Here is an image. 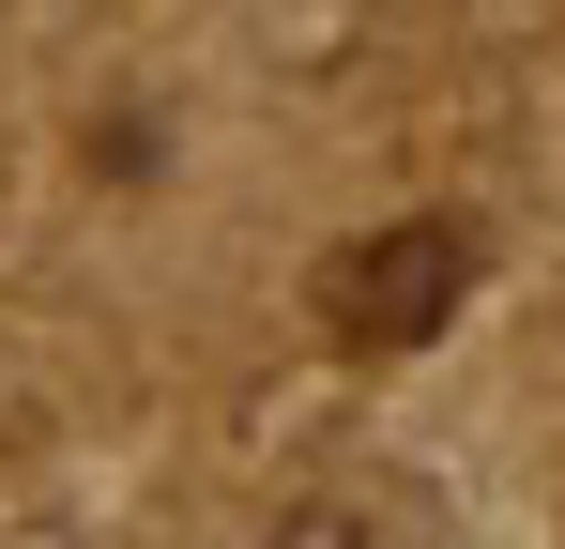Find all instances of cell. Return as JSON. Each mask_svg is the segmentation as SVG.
Returning <instances> with one entry per match:
<instances>
[{"instance_id":"cell-1","label":"cell","mask_w":565,"mask_h":549,"mask_svg":"<svg viewBox=\"0 0 565 549\" xmlns=\"http://www.w3.org/2000/svg\"><path fill=\"white\" fill-rule=\"evenodd\" d=\"M459 290H473V229L397 214V229H352V245L321 260V321H337L352 352H397V336H444Z\"/></svg>"},{"instance_id":"cell-2","label":"cell","mask_w":565,"mask_h":549,"mask_svg":"<svg viewBox=\"0 0 565 549\" xmlns=\"http://www.w3.org/2000/svg\"><path fill=\"white\" fill-rule=\"evenodd\" d=\"M276 549H382V519L337 504V488H290V504H276Z\"/></svg>"}]
</instances>
